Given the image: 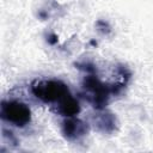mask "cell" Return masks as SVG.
<instances>
[{"mask_svg":"<svg viewBox=\"0 0 153 153\" xmlns=\"http://www.w3.org/2000/svg\"><path fill=\"white\" fill-rule=\"evenodd\" d=\"M0 116L4 121L16 127H25L31 121L30 108L25 103L17 100H4L0 108Z\"/></svg>","mask_w":153,"mask_h":153,"instance_id":"cell-2","label":"cell"},{"mask_svg":"<svg viewBox=\"0 0 153 153\" xmlns=\"http://www.w3.org/2000/svg\"><path fill=\"white\" fill-rule=\"evenodd\" d=\"M31 91L39 100L45 104H51L54 108L72 96L67 85L55 79L36 80L31 86Z\"/></svg>","mask_w":153,"mask_h":153,"instance_id":"cell-1","label":"cell"},{"mask_svg":"<svg viewBox=\"0 0 153 153\" xmlns=\"http://www.w3.org/2000/svg\"><path fill=\"white\" fill-rule=\"evenodd\" d=\"M86 133V126L79 120L71 118L63 123V134L67 136V139L73 140L78 139L79 136L84 135Z\"/></svg>","mask_w":153,"mask_h":153,"instance_id":"cell-3","label":"cell"}]
</instances>
